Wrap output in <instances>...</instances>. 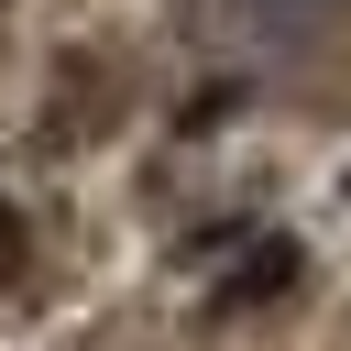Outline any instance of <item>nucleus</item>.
I'll return each mask as SVG.
<instances>
[{
	"label": "nucleus",
	"instance_id": "f257e3e1",
	"mask_svg": "<svg viewBox=\"0 0 351 351\" xmlns=\"http://www.w3.org/2000/svg\"><path fill=\"white\" fill-rule=\"evenodd\" d=\"M11 263H22V219L0 208V274H11Z\"/></svg>",
	"mask_w": 351,
	"mask_h": 351
}]
</instances>
